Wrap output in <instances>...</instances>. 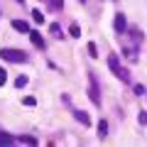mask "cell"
<instances>
[{"label": "cell", "instance_id": "9c48e42d", "mask_svg": "<svg viewBox=\"0 0 147 147\" xmlns=\"http://www.w3.org/2000/svg\"><path fill=\"white\" fill-rule=\"evenodd\" d=\"M12 142H17V140H15L12 135H7V132L0 130V145H12Z\"/></svg>", "mask_w": 147, "mask_h": 147}, {"label": "cell", "instance_id": "7a4b0ae2", "mask_svg": "<svg viewBox=\"0 0 147 147\" xmlns=\"http://www.w3.org/2000/svg\"><path fill=\"white\" fill-rule=\"evenodd\" d=\"M0 59L12 61V64H25V61H30V54L22 52V49H15V47H3L0 49Z\"/></svg>", "mask_w": 147, "mask_h": 147}, {"label": "cell", "instance_id": "7c38bea8", "mask_svg": "<svg viewBox=\"0 0 147 147\" xmlns=\"http://www.w3.org/2000/svg\"><path fill=\"white\" fill-rule=\"evenodd\" d=\"M15 86H17V88H25V86H27V76H17V79H15Z\"/></svg>", "mask_w": 147, "mask_h": 147}, {"label": "cell", "instance_id": "2e32d148", "mask_svg": "<svg viewBox=\"0 0 147 147\" xmlns=\"http://www.w3.org/2000/svg\"><path fill=\"white\" fill-rule=\"evenodd\" d=\"M5 81H7V74H5V69L0 66V86H5Z\"/></svg>", "mask_w": 147, "mask_h": 147}, {"label": "cell", "instance_id": "e0dca14e", "mask_svg": "<svg viewBox=\"0 0 147 147\" xmlns=\"http://www.w3.org/2000/svg\"><path fill=\"white\" fill-rule=\"evenodd\" d=\"M20 142H25V145H37L34 137H20Z\"/></svg>", "mask_w": 147, "mask_h": 147}, {"label": "cell", "instance_id": "5bb4252c", "mask_svg": "<svg viewBox=\"0 0 147 147\" xmlns=\"http://www.w3.org/2000/svg\"><path fill=\"white\" fill-rule=\"evenodd\" d=\"M88 54L91 57H98V47H96L93 42H88Z\"/></svg>", "mask_w": 147, "mask_h": 147}, {"label": "cell", "instance_id": "30bf717a", "mask_svg": "<svg viewBox=\"0 0 147 147\" xmlns=\"http://www.w3.org/2000/svg\"><path fill=\"white\" fill-rule=\"evenodd\" d=\"M105 135H108V123L100 120L98 123V137H105Z\"/></svg>", "mask_w": 147, "mask_h": 147}, {"label": "cell", "instance_id": "ffe728a7", "mask_svg": "<svg viewBox=\"0 0 147 147\" xmlns=\"http://www.w3.org/2000/svg\"><path fill=\"white\" fill-rule=\"evenodd\" d=\"M15 3H20V5H25V0H15Z\"/></svg>", "mask_w": 147, "mask_h": 147}, {"label": "cell", "instance_id": "8fae6325", "mask_svg": "<svg viewBox=\"0 0 147 147\" xmlns=\"http://www.w3.org/2000/svg\"><path fill=\"white\" fill-rule=\"evenodd\" d=\"M69 34H71V37H81V27L76 25V22H74V25L69 27Z\"/></svg>", "mask_w": 147, "mask_h": 147}, {"label": "cell", "instance_id": "6da1fadb", "mask_svg": "<svg viewBox=\"0 0 147 147\" xmlns=\"http://www.w3.org/2000/svg\"><path fill=\"white\" fill-rule=\"evenodd\" d=\"M108 66H110V71L115 74V76L123 81V84H132V76H130V71H127V69L120 64L118 54H110V57H108Z\"/></svg>", "mask_w": 147, "mask_h": 147}, {"label": "cell", "instance_id": "52a82bcc", "mask_svg": "<svg viewBox=\"0 0 147 147\" xmlns=\"http://www.w3.org/2000/svg\"><path fill=\"white\" fill-rule=\"evenodd\" d=\"M44 5L49 7V10H64V0H44Z\"/></svg>", "mask_w": 147, "mask_h": 147}, {"label": "cell", "instance_id": "8992f818", "mask_svg": "<svg viewBox=\"0 0 147 147\" xmlns=\"http://www.w3.org/2000/svg\"><path fill=\"white\" fill-rule=\"evenodd\" d=\"M12 27H15V30L17 32H25V34H30V22H27V20H12Z\"/></svg>", "mask_w": 147, "mask_h": 147}, {"label": "cell", "instance_id": "ac0fdd59", "mask_svg": "<svg viewBox=\"0 0 147 147\" xmlns=\"http://www.w3.org/2000/svg\"><path fill=\"white\" fill-rule=\"evenodd\" d=\"M137 120H140V125H147V113H145V110L137 115Z\"/></svg>", "mask_w": 147, "mask_h": 147}, {"label": "cell", "instance_id": "4fadbf2b", "mask_svg": "<svg viewBox=\"0 0 147 147\" xmlns=\"http://www.w3.org/2000/svg\"><path fill=\"white\" fill-rule=\"evenodd\" d=\"M32 17H34V22H44V15L39 10H32Z\"/></svg>", "mask_w": 147, "mask_h": 147}, {"label": "cell", "instance_id": "9a60e30c", "mask_svg": "<svg viewBox=\"0 0 147 147\" xmlns=\"http://www.w3.org/2000/svg\"><path fill=\"white\" fill-rule=\"evenodd\" d=\"M49 30H52V34H54V37H64V34H61V27H59V25H52Z\"/></svg>", "mask_w": 147, "mask_h": 147}, {"label": "cell", "instance_id": "277c9868", "mask_svg": "<svg viewBox=\"0 0 147 147\" xmlns=\"http://www.w3.org/2000/svg\"><path fill=\"white\" fill-rule=\"evenodd\" d=\"M113 27H115L118 34H125V32H127V20H125V15H123V12H118V15H115V22H113Z\"/></svg>", "mask_w": 147, "mask_h": 147}, {"label": "cell", "instance_id": "d6986e66", "mask_svg": "<svg viewBox=\"0 0 147 147\" xmlns=\"http://www.w3.org/2000/svg\"><path fill=\"white\" fill-rule=\"evenodd\" d=\"M135 93H137V96H145V86L137 84V86H135Z\"/></svg>", "mask_w": 147, "mask_h": 147}, {"label": "cell", "instance_id": "ba28073f", "mask_svg": "<svg viewBox=\"0 0 147 147\" xmlns=\"http://www.w3.org/2000/svg\"><path fill=\"white\" fill-rule=\"evenodd\" d=\"M74 118H76L79 123H84V125H91V118L86 115L84 110H74Z\"/></svg>", "mask_w": 147, "mask_h": 147}, {"label": "cell", "instance_id": "5b68a950", "mask_svg": "<svg viewBox=\"0 0 147 147\" xmlns=\"http://www.w3.org/2000/svg\"><path fill=\"white\" fill-rule=\"evenodd\" d=\"M30 39H32V44H34L37 49H47V42H44V37L39 34V32H30Z\"/></svg>", "mask_w": 147, "mask_h": 147}, {"label": "cell", "instance_id": "44dd1931", "mask_svg": "<svg viewBox=\"0 0 147 147\" xmlns=\"http://www.w3.org/2000/svg\"><path fill=\"white\" fill-rule=\"evenodd\" d=\"M79 3H86V0H79Z\"/></svg>", "mask_w": 147, "mask_h": 147}, {"label": "cell", "instance_id": "3957f363", "mask_svg": "<svg viewBox=\"0 0 147 147\" xmlns=\"http://www.w3.org/2000/svg\"><path fill=\"white\" fill-rule=\"evenodd\" d=\"M88 98L93 105H100V91H98V79H96V74H88Z\"/></svg>", "mask_w": 147, "mask_h": 147}]
</instances>
